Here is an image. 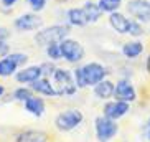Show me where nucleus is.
Instances as JSON below:
<instances>
[{
  "label": "nucleus",
  "mask_w": 150,
  "mask_h": 142,
  "mask_svg": "<svg viewBox=\"0 0 150 142\" xmlns=\"http://www.w3.org/2000/svg\"><path fill=\"white\" fill-rule=\"evenodd\" d=\"M30 88H31V91H33L35 94H38V96H45V98H58V93H56V89H54V86H53L51 78L43 76V78H40L38 81L31 83Z\"/></svg>",
  "instance_id": "obj_12"
},
{
  "label": "nucleus",
  "mask_w": 150,
  "mask_h": 142,
  "mask_svg": "<svg viewBox=\"0 0 150 142\" xmlns=\"http://www.w3.org/2000/svg\"><path fill=\"white\" fill-rule=\"evenodd\" d=\"M51 81H53V86L58 93V98L73 96V94H76L79 91L78 86H76L73 70H68V68H56L54 75L51 76Z\"/></svg>",
  "instance_id": "obj_3"
},
{
  "label": "nucleus",
  "mask_w": 150,
  "mask_h": 142,
  "mask_svg": "<svg viewBox=\"0 0 150 142\" xmlns=\"http://www.w3.org/2000/svg\"><path fill=\"white\" fill-rule=\"evenodd\" d=\"M69 33H71V27L68 23H54L51 27H43L41 30L35 31L33 41L36 43V46L46 48L50 45L61 43L63 40L69 38Z\"/></svg>",
  "instance_id": "obj_2"
},
{
  "label": "nucleus",
  "mask_w": 150,
  "mask_h": 142,
  "mask_svg": "<svg viewBox=\"0 0 150 142\" xmlns=\"http://www.w3.org/2000/svg\"><path fill=\"white\" fill-rule=\"evenodd\" d=\"M114 91H115V83H112L110 80H104L101 83H97L93 88V93L97 99L101 101H109L110 98H114Z\"/></svg>",
  "instance_id": "obj_15"
},
{
  "label": "nucleus",
  "mask_w": 150,
  "mask_h": 142,
  "mask_svg": "<svg viewBox=\"0 0 150 142\" xmlns=\"http://www.w3.org/2000/svg\"><path fill=\"white\" fill-rule=\"evenodd\" d=\"M46 2L48 0H27L28 7H30L31 12H35V13H40L46 9Z\"/></svg>",
  "instance_id": "obj_26"
},
{
  "label": "nucleus",
  "mask_w": 150,
  "mask_h": 142,
  "mask_svg": "<svg viewBox=\"0 0 150 142\" xmlns=\"http://www.w3.org/2000/svg\"><path fill=\"white\" fill-rule=\"evenodd\" d=\"M97 5L102 10V13L110 15L114 12H119L120 5H122V0H97Z\"/></svg>",
  "instance_id": "obj_22"
},
{
  "label": "nucleus",
  "mask_w": 150,
  "mask_h": 142,
  "mask_svg": "<svg viewBox=\"0 0 150 142\" xmlns=\"http://www.w3.org/2000/svg\"><path fill=\"white\" fill-rule=\"evenodd\" d=\"M66 23L69 27H86L89 25L83 7H73L66 12Z\"/></svg>",
  "instance_id": "obj_16"
},
{
  "label": "nucleus",
  "mask_w": 150,
  "mask_h": 142,
  "mask_svg": "<svg viewBox=\"0 0 150 142\" xmlns=\"http://www.w3.org/2000/svg\"><path fill=\"white\" fill-rule=\"evenodd\" d=\"M10 36H12V31H10L8 28L0 27V40H7V41H8Z\"/></svg>",
  "instance_id": "obj_29"
},
{
  "label": "nucleus",
  "mask_w": 150,
  "mask_h": 142,
  "mask_svg": "<svg viewBox=\"0 0 150 142\" xmlns=\"http://www.w3.org/2000/svg\"><path fill=\"white\" fill-rule=\"evenodd\" d=\"M2 2V7L4 9H13V5L17 4L18 0H0Z\"/></svg>",
  "instance_id": "obj_30"
},
{
  "label": "nucleus",
  "mask_w": 150,
  "mask_h": 142,
  "mask_svg": "<svg viewBox=\"0 0 150 142\" xmlns=\"http://www.w3.org/2000/svg\"><path fill=\"white\" fill-rule=\"evenodd\" d=\"M83 10H84V13H86V17H88L89 23H96L102 17V10L99 9L97 4H94L93 0H86L83 4Z\"/></svg>",
  "instance_id": "obj_20"
},
{
  "label": "nucleus",
  "mask_w": 150,
  "mask_h": 142,
  "mask_svg": "<svg viewBox=\"0 0 150 142\" xmlns=\"http://www.w3.org/2000/svg\"><path fill=\"white\" fill-rule=\"evenodd\" d=\"M144 53V43L139 40H132L122 45V55L127 60H135Z\"/></svg>",
  "instance_id": "obj_18"
},
{
  "label": "nucleus",
  "mask_w": 150,
  "mask_h": 142,
  "mask_svg": "<svg viewBox=\"0 0 150 142\" xmlns=\"http://www.w3.org/2000/svg\"><path fill=\"white\" fill-rule=\"evenodd\" d=\"M94 132L99 142H109L119 134V124L117 121H112L101 114L94 119Z\"/></svg>",
  "instance_id": "obj_5"
},
{
  "label": "nucleus",
  "mask_w": 150,
  "mask_h": 142,
  "mask_svg": "<svg viewBox=\"0 0 150 142\" xmlns=\"http://www.w3.org/2000/svg\"><path fill=\"white\" fill-rule=\"evenodd\" d=\"M61 46V55H63V60L69 65H79L81 61L84 60L86 56V50H84L83 43L74 38H66L59 43Z\"/></svg>",
  "instance_id": "obj_6"
},
{
  "label": "nucleus",
  "mask_w": 150,
  "mask_h": 142,
  "mask_svg": "<svg viewBox=\"0 0 150 142\" xmlns=\"http://www.w3.org/2000/svg\"><path fill=\"white\" fill-rule=\"evenodd\" d=\"M23 107L28 114H31L33 117H41L46 111V104H45L43 98H40L38 94H33L31 98H28L23 102Z\"/></svg>",
  "instance_id": "obj_14"
},
{
  "label": "nucleus",
  "mask_w": 150,
  "mask_h": 142,
  "mask_svg": "<svg viewBox=\"0 0 150 142\" xmlns=\"http://www.w3.org/2000/svg\"><path fill=\"white\" fill-rule=\"evenodd\" d=\"M74 75V81L78 89H84V88H94L97 83H101L107 78L109 71L107 68L99 61H89L84 63L83 66H78L73 70Z\"/></svg>",
  "instance_id": "obj_1"
},
{
  "label": "nucleus",
  "mask_w": 150,
  "mask_h": 142,
  "mask_svg": "<svg viewBox=\"0 0 150 142\" xmlns=\"http://www.w3.org/2000/svg\"><path fill=\"white\" fill-rule=\"evenodd\" d=\"M125 9L134 20L150 23V0H129Z\"/></svg>",
  "instance_id": "obj_8"
},
{
  "label": "nucleus",
  "mask_w": 150,
  "mask_h": 142,
  "mask_svg": "<svg viewBox=\"0 0 150 142\" xmlns=\"http://www.w3.org/2000/svg\"><path fill=\"white\" fill-rule=\"evenodd\" d=\"M10 56L13 58V61L17 63L20 68H25V66H27V63H28V60H30V58H28V55L23 53V51H12V53H10Z\"/></svg>",
  "instance_id": "obj_25"
},
{
  "label": "nucleus",
  "mask_w": 150,
  "mask_h": 142,
  "mask_svg": "<svg viewBox=\"0 0 150 142\" xmlns=\"http://www.w3.org/2000/svg\"><path fill=\"white\" fill-rule=\"evenodd\" d=\"M84 121V114L81 109L76 107H69V109H63L61 112H58L54 117L53 124L59 132H71L76 127H79Z\"/></svg>",
  "instance_id": "obj_4"
},
{
  "label": "nucleus",
  "mask_w": 150,
  "mask_h": 142,
  "mask_svg": "<svg viewBox=\"0 0 150 142\" xmlns=\"http://www.w3.org/2000/svg\"><path fill=\"white\" fill-rule=\"evenodd\" d=\"M18 70H20V66L13 61V58L10 56V55L0 58V78H10V76H15Z\"/></svg>",
  "instance_id": "obj_19"
},
{
  "label": "nucleus",
  "mask_w": 150,
  "mask_h": 142,
  "mask_svg": "<svg viewBox=\"0 0 150 142\" xmlns=\"http://www.w3.org/2000/svg\"><path fill=\"white\" fill-rule=\"evenodd\" d=\"M12 51H10V45L7 40H0V58L7 56V55H10Z\"/></svg>",
  "instance_id": "obj_28"
},
{
  "label": "nucleus",
  "mask_w": 150,
  "mask_h": 142,
  "mask_svg": "<svg viewBox=\"0 0 150 142\" xmlns=\"http://www.w3.org/2000/svg\"><path fill=\"white\" fill-rule=\"evenodd\" d=\"M144 136H145L147 141H150V117L147 119L145 124H144Z\"/></svg>",
  "instance_id": "obj_31"
},
{
  "label": "nucleus",
  "mask_w": 150,
  "mask_h": 142,
  "mask_svg": "<svg viewBox=\"0 0 150 142\" xmlns=\"http://www.w3.org/2000/svg\"><path fill=\"white\" fill-rule=\"evenodd\" d=\"M145 66H147V71L150 73V55H149V58H147V63H145Z\"/></svg>",
  "instance_id": "obj_33"
},
{
  "label": "nucleus",
  "mask_w": 150,
  "mask_h": 142,
  "mask_svg": "<svg viewBox=\"0 0 150 142\" xmlns=\"http://www.w3.org/2000/svg\"><path fill=\"white\" fill-rule=\"evenodd\" d=\"M45 53H46V58H48L50 61H61L63 60V55H61V46H59V43H54V45H50V46H46L45 48Z\"/></svg>",
  "instance_id": "obj_23"
},
{
  "label": "nucleus",
  "mask_w": 150,
  "mask_h": 142,
  "mask_svg": "<svg viewBox=\"0 0 150 142\" xmlns=\"http://www.w3.org/2000/svg\"><path fill=\"white\" fill-rule=\"evenodd\" d=\"M33 94H35V93L31 91L30 86L22 84V86H18V88L13 89V93H12V99H13V101H18V102H25L28 98H31Z\"/></svg>",
  "instance_id": "obj_21"
},
{
  "label": "nucleus",
  "mask_w": 150,
  "mask_h": 142,
  "mask_svg": "<svg viewBox=\"0 0 150 142\" xmlns=\"http://www.w3.org/2000/svg\"><path fill=\"white\" fill-rule=\"evenodd\" d=\"M15 81L18 84H25L30 86L31 83L38 81L40 78H43V70H41V65H30V66L20 68L17 71V75L13 76Z\"/></svg>",
  "instance_id": "obj_11"
},
{
  "label": "nucleus",
  "mask_w": 150,
  "mask_h": 142,
  "mask_svg": "<svg viewBox=\"0 0 150 142\" xmlns=\"http://www.w3.org/2000/svg\"><path fill=\"white\" fill-rule=\"evenodd\" d=\"M56 65H54L53 61H45L41 63V70H43V76H46V78H51V76L54 75V71H56Z\"/></svg>",
  "instance_id": "obj_27"
},
{
  "label": "nucleus",
  "mask_w": 150,
  "mask_h": 142,
  "mask_svg": "<svg viewBox=\"0 0 150 142\" xmlns=\"http://www.w3.org/2000/svg\"><path fill=\"white\" fill-rule=\"evenodd\" d=\"M48 136L43 131H35V129H27L17 134L15 142H46Z\"/></svg>",
  "instance_id": "obj_17"
},
{
  "label": "nucleus",
  "mask_w": 150,
  "mask_h": 142,
  "mask_svg": "<svg viewBox=\"0 0 150 142\" xmlns=\"http://www.w3.org/2000/svg\"><path fill=\"white\" fill-rule=\"evenodd\" d=\"M129 111H130V104L129 102H124V101H117V99L106 101L104 106H102V114L112 121L122 119Z\"/></svg>",
  "instance_id": "obj_10"
},
{
  "label": "nucleus",
  "mask_w": 150,
  "mask_h": 142,
  "mask_svg": "<svg viewBox=\"0 0 150 142\" xmlns=\"http://www.w3.org/2000/svg\"><path fill=\"white\" fill-rule=\"evenodd\" d=\"M144 33H145V30H144V25H142L140 22H137V20H130V27H129V33L127 35L134 36V38H140V36H144Z\"/></svg>",
  "instance_id": "obj_24"
},
{
  "label": "nucleus",
  "mask_w": 150,
  "mask_h": 142,
  "mask_svg": "<svg viewBox=\"0 0 150 142\" xmlns=\"http://www.w3.org/2000/svg\"><path fill=\"white\" fill-rule=\"evenodd\" d=\"M13 27L18 31H38L45 27V20L35 12L18 15L13 20Z\"/></svg>",
  "instance_id": "obj_7"
},
{
  "label": "nucleus",
  "mask_w": 150,
  "mask_h": 142,
  "mask_svg": "<svg viewBox=\"0 0 150 142\" xmlns=\"http://www.w3.org/2000/svg\"><path fill=\"white\" fill-rule=\"evenodd\" d=\"M114 99L124 102H135L137 101V91L134 88L132 81L127 78H120L115 83V91H114Z\"/></svg>",
  "instance_id": "obj_9"
},
{
  "label": "nucleus",
  "mask_w": 150,
  "mask_h": 142,
  "mask_svg": "<svg viewBox=\"0 0 150 142\" xmlns=\"http://www.w3.org/2000/svg\"><path fill=\"white\" fill-rule=\"evenodd\" d=\"M107 20H109L110 28H112L115 33H119V35H127V33H129L130 18H127L124 13H120V12H114V13L109 15Z\"/></svg>",
  "instance_id": "obj_13"
},
{
  "label": "nucleus",
  "mask_w": 150,
  "mask_h": 142,
  "mask_svg": "<svg viewBox=\"0 0 150 142\" xmlns=\"http://www.w3.org/2000/svg\"><path fill=\"white\" fill-rule=\"evenodd\" d=\"M4 94H5V86H4V84H0V99L4 98Z\"/></svg>",
  "instance_id": "obj_32"
}]
</instances>
